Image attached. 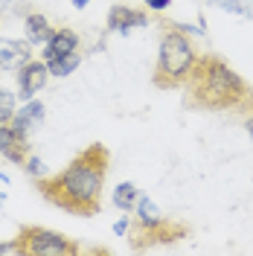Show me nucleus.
<instances>
[{"mask_svg": "<svg viewBox=\"0 0 253 256\" xmlns=\"http://www.w3.org/2000/svg\"><path fill=\"white\" fill-rule=\"evenodd\" d=\"M108 169H111V148L105 143H90L76 152L73 160L56 175L32 178V186L56 210L79 218H94L102 212Z\"/></svg>", "mask_w": 253, "mask_h": 256, "instance_id": "1", "label": "nucleus"}, {"mask_svg": "<svg viewBox=\"0 0 253 256\" xmlns=\"http://www.w3.org/2000/svg\"><path fill=\"white\" fill-rule=\"evenodd\" d=\"M253 99V84L238 76L218 52H201L186 84H184V108L201 114H233L236 116Z\"/></svg>", "mask_w": 253, "mask_h": 256, "instance_id": "2", "label": "nucleus"}, {"mask_svg": "<svg viewBox=\"0 0 253 256\" xmlns=\"http://www.w3.org/2000/svg\"><path fill=\"white\" fill-rule=\"evenodd\" d=\"M160 44H158V62L152 70V84L158 90H178L184 88L192 73V64L201 56L195 47L192 35H204V30H192L186 24H174L169 18H160Z\"/></svg>", "mask_w": 253, "mask_h": 256, "instance_id": "3", "label": "nucleus"}, {"mask_svg": "<svg viewBox=\"0 0 253 256\" xmlns=\"http://www.w3.org/2000/svg\"><path fill=\"white\" fill-rule=\"evenodd\" d=\"M190 236H192V224L163 216L148 195H140L134 216L128 222V236H126L131 250H152L158 244H172V242L190 239Z\"/></svg>", "mask_w": 253, "mask_h": 256, "instance_id": "4", "label": "nucleus"}, {"mask_svg": "<svg viewBox=\"0 0 253 256\" xmlns=\"http://www.w3.org/2000/svg\"><path fill=\"white\" fill-rule=\"evenodd\" d=\"M15 254L20 256H79L82 244L62 230H50L41 224H20L15 233Z\"/></svg>", "mask_w": 253, "mask_h": 256, "instance_id": "5", "label": "nucleus"}, {"mask_svg": "<svg viewBox=\"0 0 253 256\" xmlns=\"http://www.w3.org/2000/svg\"><path fill=\"white\" fill-rule=\"evenodd\" d=\"M47 79H50L47 62H44V58H30V62L18 70V90H20V99L30 102L38 90H44Z\"/></svg>", "mask_w": 253, "mask_h": 256, "instance_id": "6", "label": "nucleus"}, {"mask_svg": "<svg viewBox=\"0 0 253 256\" xmlns=\"http://www.w3.org/2000/svg\"><path fill=\"white\" fill-rule=\"evenodd\" d=\"M148 20H152V15L146 9H134V6H122V3L108 9V30L120 32V35L140 30V26H148Z\"/></svg>", "mask_w": 253, "mask_h": 256, "instance_id": "7", "label": "nucleus"}, {"mask_svg": "<svg viewBox=\"0 0 253 256\" xmlns=\"http://www.w3.org/2000/svg\"><path fill=\"white\" fill-rule=\"evenodd\" d=\"M32 58V44L18 38H0V73L20 70Z\"/></svg>", "mask_w": 253, "mask_h": 256, "instance_id": "8", "label": "nucleus"}, {"mask_svg": "<svg viewBox=\"0 0 253 256\" xmlns=\"http://www.w3.org/2000/svg\"><path fill=\"white\" fill-rule=\"evenodd\" d=\"M76 50H79V35L70 30V26H58V30H52L50 41L44 44L41 58L50 64L56 56H67V52H76Z\"/></svg>", "mask_w": 253, "mask_h": 256, "instance_id": "9", "label": "nucleus"}, {"mask_svg": "<svg viewBox=\"0 0 253 256\" xmlns=\"http://www.w3.org/2000/svg\"><path fill=\"white\" fill-rule=\"evenodd\" d=\"M15 128V126H12ZM32 154V148H30V140H26V131H12V137L6 140V146L0 148V158H6V160H12V163H18V166H24L26 160H30Z\"/></svg>", "mask_w": 253, "mask_h": 256, "instance_id": "10", "label": "nucleus"}, {"mask_svg": "<svg viewBox=\"0 0 253 256\" xmlns=\"http://www.w3.org/2000/svg\"><path fill=\"white\" fill-rule=\"evenodd\" d=\"M24 26H26V41L30 44H47L50 35H52V26H50L47 15H41V12H30L24 18Z\"/></svg>", "mask_w": 253, "mask_h": 256, "instance_id": "11", "label": "nucleus"}, {"mask_svg": "<svg viewBox=\"0 0 253 256\" xmlns=\"http://www.w3.org/2000/svg\"><path fill=\"white\" fill-rule=\"evenodd\" d=\"M44 120V102H35V99H30L20 111H15V116H12V126L18 128V131H30L35 122H41Z\"/></svg>", "mask_w": 253, "mask_h": 256, "instance_id": "12", "label": "nucleus"}, {"mask_svg": "<svg viewBox=\"0 0 253 256\" xmlns=\"http://www.w3.org/2000/svg\"><path fill=\"white\" fill-rule=\"evenodd\" d=\"M137 201H140V190H137L131 180H122V184L114 186V207L116 210H122V212H134Z\"/></svg>", "mask_w": 253, "mask_h": 256, "instance_id": "13", "label": "nucleus"}, {"mask_svg": "<svg viewBox=\"0 0 253 256\" xmlns=\"http://www.w3.org/2000/svg\"><path fill=\"white\" fill-rule=\"evenodd\" d=\"M79 64H82V52L76 50V52H67V56H56L47 67H50V76H70Z\"/></svg>", "mask_w": 253, "mask_h": 256, "instance_id": "14", "label": "nucleus"}, {"mask_svg": "<svg viewBox=\"0 0 253 256\" xmlns=\"http://www.w3.org/2000/svg\"><path fill=\"white\" fill-rule=\"evenodd\" d=\"M212 6L227 9V12L242 15V18H253V3H250V0H212Z\"/></svg>", "mask_w": 253, "mask_h": 256, "instance_id": "15", "label": "nucleus"}, {"mask_svg": "<svg viewBox=\"0 0 253 256\" xmlns=\"http://www.w3.org/2000/svg\"><path fill=\"white\" fill-rule=\"evenodd\" d=\"M12 116H15V96L6 88H0V126L12 122Z\"/></svg>", "mask_w": 253, "mask_h": 256, "instance_id": "16", "label": "nucleus"}, {"mask_svg": "<svg viewBox=\"0 0 253 256\" xmlns=\"http://www.w3.org/2000/svg\"><path fill=\"white\" fill-rule=\"evenodd\" d=\"M236 116H238V122H242V128H244V131H248V134L253 137V99L236 114Z\"/></svg>", "mask_w": 253, "mask_h": 256, "instance_id": "17", "label": "nucleus"}, {"mask_svg": "<svg viewBox=\"0 0 253 256\" xmlns=\"http://www.w3.org/2000/svg\"><path fill=\"white\" fill-rule=\"evenodd\" d=\"M24 166H26V172H30L32 178H41V175H44V166H41V160L32 158V154H30V160H26Z\"/></svg>", "mask_w": 253, "mask_h": 256, "instance_id": "18", "label": "nucleus"}, {"mask_svg": "<svg viewBox=\"0 0 253 256\" xmlns=\"http://www.w3.org/2000/svg\"><path fill=\"white\" fill-rule=\"evenodd\" d=\"M146 3V9H152V12H166L169 6H172V0H142Z\"/></svg>", "mask_w": 253, "mask_h": 256, "instance_id": "19", "label": "nucleus"}, {"mask_svg": "<svg viewBox=\"0 0 253 256\" xmlns=\"http://www.w3.org/2000/svg\"><path fill=\"white\" fill-rule=\"evenodd\" d=\"M128 222H131V212H126V218H122V222L114 224V233H116V236H126V233H128Z\"/></svg>", "mask_w": 253, "mask_h": 256, "instance_id": "20", "label": "nucleus"}, {"mask_svg": "<svg viewBox=\"0 0 253 256\" xmlns=\"http://www.w3.org/2000/svg\"><path fill=\"white\" fill-rule=\"evenodd\" d=\"M12 131H15V128H12V122H6V126H0V148L6 146V140H9V137H12Z\"/></svg>", "mask_w": 253, "mask_h": 256, "instance_id": "21", "label": "nucleus"}, {"mask_svg": "<svg viewBox=\"0 0 253 256\" xmlns=\"http://www.w3.org/2000/svg\"><path fill=\"white\" fill-rule=\"evenodd\" d=\"M0 254H15V242H0Z\"/></svg>", "mask_w": 253, "mask_h": 256, "instance_id": "22", "label": "nucleus"}, {"mask_svg": "<svg viewBox=\"0 0 253 256\" xmlns=\"http://www.w3.org/2000/svg\"><path fill=\"white\" fill-rule=\"evenodd\" d=\"M90 254H99V256H108V254H111V250H108V248H90Z\"/></svg>", "mask_w": 253, "mask_h": 256, "instance_id": "23", "label": "nucleus"}, {"mask_svg": "<svg viewBox=\"0 0 253 256\" xmlns=\"http://www.w3.org/2000/svg\"><path fill=\"white\" fill-rule=\"evenodd\" d=\"M88 3H90V0H73V6H76V9H84Z\"/></svg>", "mask_w": 253, "mask_h": 256, "instance_id": "24", "label": "nucleus"}, {"mask_svg": "<svg viewBox=\"0 0 253 256\" xmlns=\"http://www.w3.org/2000/svg\"><path fill=\"white\" fill-rule=\"evenodd\" d=\"M3 198H6V195H3V192H0V204H3Z\"/></svg>", "mask_w": 253, "mask_h": 256, "instance_id": "25", "label": "nucleus"}]
</instances>
